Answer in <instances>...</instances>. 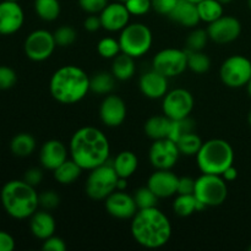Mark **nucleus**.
<instances>
[{
    "label": "nucleus",
    "mask_w": 251,
    "mask_h": 251,
    "mask_svg": "<svg viewBox=\"0 0 251 251\" xmlns=\"http://www.w3.org/2000/svg\"><path fill=\"white\" fill-rule=\"evenodd\" d=\"M78 5L87 14L96 15L102 12L108 5V0H78Z\"/></svg>",
    "instance_id": "43"
},
{
    "label": "nucleus",
    "mask_w": 251,
    "mask_h": 251,
    "mask_svg": "<svg viewBox=\"0 0 251 251\" xmlns=\"http://www.w3.org/2000/svg\"><path fill=\"white\" fill-rule=\"evenodd\" d=\"M189 1H191V2H195V4H198V2L202 1V0H189Z\"/></svg>",
    "instance_id": "55"
},
{
    "label": "nucleus",
    "mask_w": 251,
    "mask_h": 251,
    "mask_svg": "<svg viewBox=\"0 0 251 251\" xmlns=\"http://www.w3.org/2000/svg\"><path fill=\"white\" fill-rule=\"evenodd\" d=\"M220 77L230 88L247 86L251 78V60L239 54L229 56L221 65Z\"/></svg>",
    "instance_id": "9"
},
{
    "label": "nucleus",
    "mask_w": 251,
    "mask_h": 251,
    "mask_svg": "<svg viewBox=\"0 0 251 251\" xmlns=\"http://www.w3.org/2000/svg\"><path fill=\"white\" fill-rule=\"evenodd\" d=\"M152 69L166 77L179 76L188 69L186 50L176 48H166L159 50L152 60Z\"/></svg>",
    "instance_id": "10"
},
{
    "label": "nucleus",
    "mask_w": 251,
    "mask_h": 251,
    "mask_svg": "<svg viewBox=\"0 0 251 251\" xmlns=\"http://www.w3.org/2000/svg\"><path fill=\"white\" fill-rule=\"evenodd\" d=\"M188 54V69H190L195 74H205L210 70L211 60L207 54L200 51H189Z\"/></svg>",
    "instance_id": "34"
},
{
    "label": "nucleus",
    "mask_w": 251,
    "mask_h": 251,
    "mask_svg": "<svg viewBox=\"0 0 251 251\" xmlns=\"http://www.w3.org/2000/svg\"><path fill=\"white\" fill-rule=\"evenodd\" d=\"M196 162L201 173L222 176L223 172L234 163V150L226 140H208L203 142L196 154Z\"/></svg>",
    "instance_id": "5"
},
{
    "label": "nucleus",
    "mask_w": 251,
    "mask_h": 251,
    "mask_svg": "<svg viewBox=\"0 0 251 251\" xmlns=\"http://www.w3.org/2000/svg\"><path fill=\"white\" fill-rule=\"evenodd\" d=\"M124 4L129 10L130 15H135V16L147 14L152 9L151 0H126Z\"/></svg>",
    "instance_id": "41"
},
{
    "label": "nucleus",
    "mask_w": 251,
    "mask_h": 251,
    "mask_svg": "<svg viewBox=\"0 0 251 251\" xmlns=\"http://www.w3.org/2000/svg\"><path fill=\"white\" fill-rule=\"evenodd\" d=\"M118 1H122V2H125V1H126V0H118Z\"/></svg>",
    "instance_id": "58"
},
{
    "label": "nucleus",
    "mask_w": 251,
    "mask_h": 251,
    "mask_svg": "<svg viewBox=\"0 0 251 251\" xmlns=\"http://www.w3.org/2000/svg\"><path fill=\"white\" fill-rule=\"evenodd\" d=\"M25 12L17 1H0V34L10 36L21 29Z\"/></svg>",
    "instance_id": "16"
},
{
    "label": "nucleus",
    "mask_w": 251,
    "mask_h": 251,
    "mask_svg": "<svg viewBox=\"0 0 251 251\" xmlns=\"http://www.w3.org/2000/svg\"><path fill=\"white\" fill-rule=\"evenodd\" d=\"M196 5L201 21L211 24L223 16V4L218 0H202Z\"/></svg>",
    "instance_id": "30"
},
{
    "label": "nucleus",
    "mask_w": 251,
    "mask_h": 251,
    "mask_svg": "<svg viewBox=\"0 0 251 251\" xmlns=\"http://www.w3.org/2000/svg\"><path fill=\"white\" fill-rule=\"evenodd\" d=\"M206 206L202 205L196 199L194 194H186V195H179L176 198L173 202V210L180 217H189L193 213L205 210Z\"/></svg>",
    "instance_id": "27"
},
{
    "label": "nucleus",
    "mask_w": 251,
    "mask_h": 251,
    "mask_svg": "<svg viewBox=\"0 0 251 251\" xmlns=\"http://www.w3.org/2000/svg\"><path fill=\"white\" fill-rule=\"evenodd\" d=\"M54 34L47 29H36L25 39V54L32 61H44L49 59L55 49Z\"/></svg>",
    "instance_id": "11"
},
{
    "label": "nucleus",
    "mask_w": 251,
    "mask_h": 251,
    "mask_svg": "<svg viewBox=\"0 0 251 251\" xmlns=\"http://www.w3.org/2000/svg\"><path fill=\"white\" fill-rule=\"evenodd\" d=\"M178 181L179 178L171 169H156V172L150 176L147 186L158 199H167L176 194Z\"/></svg>",
    "instance_id": "17"
},
{
    "label": "nucleus",
    "mask_w": 251,
    "mask_h": 251,
    "mask_svg": "<svg viewBox=\"0 0 251 251\" xmlns=\"http://www.w3.org/2000/svg\"><path fill=\"white\" fill-rule=\"evenodd\" d=\"M5 1H19V0H5Z\"/></svg>",
    "instance_id": "57"
},
{
    "label": "nucleus",
    "mask_w": 251,
    "mask_h": 251,
    "mask_svg": "<svg viewBox=\"0 0 251 251\" xmlns=\"http://www.w3.org/2000/svg\"><path fill=\"white\" fill-rule=\"evenodd\" d=\"M87 74L76 65H65L51 75L49 92L61 104H75L90 92Z\"/></svg>",
    "instance_id": "3"
},
{
    "label": "nucleus",
    "mask_w": 251,
    "mask_h": 251,
    "mask_svg": "<svg viewBox=\"0 0 251 251\" xmlns=\"http://www.w3.org/2000/svg\"><path fill=\"white\" fill-rule=\"evenodd\" d=\"M210 39L207 33V29L198 28L194 29L190 34H189L188 39H186V49L189 51H200L203 50V48L207 44V41Z\"/></svg>",
    "instance_id": "36"
},
{
    "label": "nucleus",
    "mask_w": 251,
    "mask_h": 251,
    "mask_svg": "<svg viewBox=\"0 0 251 251\" xmlns=\"http://www.w3.org/2000/svg\"><path fill=\"white\" fill-rule=\"evenodd\" d=\"M202 140L198 134H195V131L184 135L176 141L180 154H185V156H196L202 147Z\"/></svg>",
    "instance_id": "33"
},
{
    "label": "nucleus",
    "mask_w": 251,
    "mask_h": 251,
    "mask_svg": "<svg viewBox=\"0 0 251 251\" xmlns=\"http://www.w3.org/2000/svg\"><path fill=\"white\" fill-rule=\"evenodd\" d=\"M38 200L39 206H42L44 210H53L60 203V198L54 190H46L38 194Z\"/></svg>",
    "instance_id": "42"
},
{
    "label": "nucleus",
    "mask_w": 251,
    "mask_h": 251,
    "mask_svg": "<svg viewBox=\"0 0 251 251\" xmlns=\"http://www.w3.org/2000/svg\"><path fill=\"white\" fill-rule=\"evenodd\" d=\"M126 180L127 179H125V178H119V180H118V184H117V190L124 191L127 186Z\"/></svg>",
    "instance_id": "51"
},
{
    "label": "nucleus",
    "mask_w": 251,
    "mask_h": 251,
    "mask_svg": "<svg viewBox=\"0 0 251 251\" xmlns=\"http://www.w3.org/2000/svg\"><path fill=\"white\" fill-rule=\"evenodd\" d=\"M172 119H169L167 115H154V117L149 118L145 123V134L154 140L167 139L169 136V131H171Z\"/></svg>",
    "instance_id": "24"
},
{
    "label": "nucleus",
    "mask_w": 251,
    "mask_h": 251,
    "mask_svg": "<svg viewBox=\"0 0 251 251\" xmlns=\"http://www.w3.org/2000/svg\"><path fill=\"white\" fill-rule=\"evenodd\" d=\"M130 16L129 10L122 1L108 4L100 14L102 27L109 32L122 31L129 25Z\"/></svg>",
    "instance_id": "19"
},
{
    "label": "nucleus",
    "mask_w": 251,
    "mask_h": 251,
    "mask_svg": "<svg viewBox=\"0 0 251 251\" xmlns=\"http://www.w3.org/2000/svg\"><path fill=\"white\" fill-rule=\"evenodd\" d=\"M90 172L85 186L88 198L97 201L105 200L110 194L117 190L119 176L109 159L104 164Z\"/></svg>",
    "instance_id": "7"
},
{
    "label": "nucleus",
    "mask_w": 251,
    "mask_h": 251,
    "mask_svg": "<svg viewBox=\"0 0 251 251\" xmlns=\"http://www.w3.org/2000/svg\"><path fill=\"white\" fill-rule=\"evenodd\" d=\"M195 100L193 95L185 88H176L166 93L162 103L163 114L169 119H183L193 112Z\"/></svg>",
    "instance_id": "12"
},
{
    "label": "nucleus",
    "mask_w": 251,
    "mask_h": 251,
    "mask_svg": "<svg viewBox=\"0 0 251 251\" xmlns=\"http://www.w3.org/2000/svg\"><path fill=\"white\" fill-rule=\"evenodd\" d=\"M180 151L176 141L171 139L154 140L150 147V163L156 169H172L178 162Z\"/></svg>",
    "instance_id": "13"
},
{
    "label": "nucleus",
    "mask_w": 251,
    "mask_h": 251,
    "mask_svg": "<svg viewBox=\"0 0 251 251\" xmlns=\"http://www.w3.org/2000/svg\"><path fill=\"white\" fill-rule=\"evenodd\" d=\"M83 169L74 159H66L63 164L53 171L54 179L61 185H69L77 180Z\"/></svg>",
    "instance_id": "29"
},
{
    "label": "nucleus",
    "mask_w": 251,
    "mask_h": 251,
    "mask_svg": "<svg viewBox=\"0 0 251 251\" xmlns=\"http://www.w3.org/2000/svg\"><path fill=\"white\" fill-rule=\"evenodd\" d=\"M55 228V220L48 211L37 210L29 217V229H31V233L37 239H48L49 237L54 235Z\"/></svg>",
    "instance_id": "22"
},
{
    "label": "nucleus",
    "mask_w": 251,
    "mask_h": 251,
    "mask_svg": "<svg viewBox=\"0 0 251 251\" xmlns=\"http://www.w3.org/2000/svg\"><path fill=\"white\" fill-rule=\"evenodd\" d=\"M135 71H136V65H135V58L132 56L120 53L113 59L112 74L117 80H130L135 75Z\"/></svg>",
    "instance_id": "26"
},
{
    "label": "nucleus",
    "mask_w": 251,
    "mask_h": 251,
    "mask_svg": "<svg viewBox=\"0 0 251 251\" xmlns=\"http://www.w3.org/2000/svg\"><path fill=\"white\" fill-rule=\"evenodd\" d=\"M249 251H251V247H249Z\"/></svg>",
    "instance_id": "59"
},
{
    "label": "nucleus",
    "mask_w": 251,
    "mask_h": 251,
    "mask_svg": "<svg viewBox=\"0 0 251 251\" xmlns=\"http://www.w3.org/2000/svg\"><path fill=\"white\" fill-rule=\"evenodd\" d=\"M100 118L103 124L109 127H117L122 125L126 118L125 102L119 96H107L100 103Z\"/></svg>",
    "instance_id": "18"
},
{
    "label": "nucleus",
    "mask_w": 251,
    "mask_h": 251,
    "mask_svg": "<svg viewBox=\"0 0 251 251\" xmlns=\"http://www.w3.org/2000/svg\"><path fill=\"white\" fill-rule=\"evenodd\" d=\"M207 33L211 41L217 44L234 42L242 33V24L234 16H221L207 26Z\"/></svg>",
    "instance_id": "14"
},
{
    "label": "nucleus",
    "mask_w": 251,
    "mask_h": 251,
    "mask_svg": "<svg viewBox=\"0 0 251 251\" xmlns=\"http://www.w3.org/2000/svg\"><path fill=\"white\" fill-rule=\"evenodd\" d=\"M134 200L136 202L137 208L142 210V208H151L157 207V201L158 198L154 195L153 191L149 188V186H144L135 191Z\"/></svg>",
    "instance_id": "37"
},
{
    "label": "nucleus",
    "mask_w": 251,
    "mask_h": 251,
    "mask_svg": "<svg viewBox=\"0 0 251 251\" xmlns=\"http://www.w3.org/2000/svg\"><path fill=\"white\" fill-rule=\"evenodd\" d=\"M68 159V149L59 140L46 141L39 151V162L48 171H54Z\"/></svg>",
    "instance_id": "21"
},
{
    "label": "nucleus",
    "mask_w": 251,
    "mask_h": 251,
    "mask_svg": "<svg viewBox=\"0 0 251 251\" xmlns=\"http://www.w3.org/2000/svg\"><path fill=\"white\" fill-rule=\"evenodd\" d=\"M195 190V180L190 176H181L178 181V189L176 194L179 195H186V194H194Z\"/></svg>",
    "instance_id": "46"
},
{
    "label": "nucleus",
    "mask_w": 251,
    "mask_h": 251,
    "mask_svg": "<svg viewBox=\"0 0 251 251\" xmlns=\"http://www.w3.org/2000/svg\"><path fill=\"white\" fill-rule=\"evenodd\" d=\"M168 17L184 27H195L201 21L198 5L189 0H179Z\"/></svg>",
    "instance_id": "23"
},
{
    "label": "nucleus",
    "mask_w": 251,
    "mask_h": 251,
    "mask_svg": "<svg viewBox=\"0 0 251 251\" xmlns=\"http://www.w3.org/2000/svg\"><path fill=\"white\" fill-rule=\"evenodd\" d=\"M36 150V140L28 132H20L15 135L10 141V151L16 157H25L31 156Z\"/></svg>",
    "instance_id": "28"
},
{
    "label": "nucleus",
    "mask_w": 251,
    "mask_h": 251,
    "mask_svg": "<svg viewBox=\"0 0 251 251\" xmlns=\"http://www.w3.org/2000/svg\"><path fill=\"white\" fill-rule=\"evenodd\" d=\"M42 249L44 251H65L66 244L61 238L55 237V235H51V237H49L48 239L43 240Z\"/></svg>",
    "instance_id": "45"
},
{
    "label": "nucleus",
    "mask_w": 251,
    "mask_h": 251,
    "mask_svg": "<svg viewBox=\"0 0 251 251\" xmlns=\"http://www.w3.org/2000/svg\"><path fill=\"white\" fill-rule=\"evenodd\" d=\"M115 86V77L113 74L102 73L96 74L90 80V90L97 95H107L113 91Z\"/></svg>",
    "instance_id": "32"
},
{
    "label": "nucleus",
    "mask_w": 251,
    "mask_h": 251,
    "mask_svg": "<svg viewBox=\"0 0 251 251\" xmlns=\"http://www.w3.org/2000/svg\"><path fill=\"white\" fill-rule=\"evenodd\" d=\"M119 178L129 179L139 167V159L131 151H123L112 162Z\"/></svg>",
    "instance_id": "25"
},
{
    "label": "nucleus",
    "mask_w": 251,
    "mask_h": 251,
    "mask_svg": "<svg viewBox=\"0 0 251 251\" xmlns=\"http://www.w3.org/2000/svg\"><path fill=\"white\" fill-rule=\"evenodd\" d=\"M59 0H34V11L43 21H54L60 15Z\"/></svg>",
    "instance_id": "31"
},
{
    "label": "nucleus",
    "mask_w": 251,
    "mask_h": 251,
    "mask_svg": "<svg viewBox=\"0 0 251 251\" xmlns=\"http://www.w3.org/2000/svg\"><path fill=\"white\" fill-rule=\"evenodd\" d=\"M218 1L222 2V4L225 5V4H229V2H230V1H233V0H218Z\"/></svg>",
    "instance_id": "53"
},
{
    "label": "nucleus",
    "mask_w": 251,
    "mask_h": 251,
    "mask_svg": "<svg viewBox=\"0 0 251 251\" xmlns=\"http://www.w3.org/2000/svg\"><path fill=\"white\" fill-rule=\"evenodd\" d=\"M53 34L56 47H69L77 38V33H76L75 29L68 25L60 26Z\"/></svg>",
    "instance_id": "39"
},
{
    "label": "nucleus",
    "mask_w": 251,
    "mask_h": 251,
    "mask_svg": "<svg viewBox=\"0 0 251 251\" xmlns=\"http://www.w3.org/2000/svg\"><path fill=\"white\" fill-rule=\"evenodd\" d=\"M0 201L5 212L15 220H27L39 206L36 188L25 180H10L0 191Z\"/></svg>",
    "instance_id": "4"
},
{
    "label": "nucleus",
    "mask_w": 251,
    "mask_h": 251,
    "mask_svg": "<svg viewBox=\"0 0 251 251\" xmlns=\"http://www.w3.org/2000/svg\"><path fill=\"white\" fill-rule=\"evenodd\" d=\"M139 87L142 95L151 100L163 98L168 92V77L154 69L142 74L139 80Z\"/></svg>",
    "instance_id": "20"
},
{
    "label": "nucleus",
    "mask_w": 251,
    "mask_h": 251,
    "mask_svg": "<svg viewBox=\"0 0 251 251\" xmlns=\"http://www.w3.org/2000/svg\"><path fill=\"white\" fill-rule=\"evenodd\" d=\"M248 120H249V125L251 126V110H250V113H249V117H248Z\"/></svg>",
    "instance_id": "54"
},
{
    "label": "nucleus",
    "mask_w": 251,
    "mask_h": 251,
    "mask_svg": "<svg viewBox=\"0 0 251 251\" xmlns=\"http://www.w3.org/2000/svg\"><path fill=\"white\" fill-rule=\"evenodd\" d=\"M17 82V74L12 68L0 65V91H6L14 87Z\"/></svg>",
    "instance_id": "40"
},
{
    "label": "nucleus",
    "mask_w": 251,
    "mask_h": 251,
    "mask_svg": "<svg viewBox=\"0 0 251 251\" xmlns=\"http://www.w3.org/2000/svg\"><path fill=\"white\" fill-rule=\"evenodd\" d=\"M151 1L152 9H153L157 14L169 16V14L173 11L179 0H151Z\"/></svg>",
    "instance_id": "44"
},
{
    "label": "nucleus",
    "mask_w": 251,
    "mask_h": 251,
    "mask_svg": "<svg viewBox=\"0 0 251 251\" xmlns=\"http://www.w3.org/2000/svg\"><path fill=\"white\" fill-rule=\"evenodd\" d=\"M83 26L88 32H96L102 27V22H100V17L96 16V15H91V16L86 17L83 21Z\"/></svg>",
    "instance_id": "49"
},
{
    "label": "nucleus",
    "mask_w": 251,
    "mask_h": 251,
    "mask_svg": "<svg viewBox=\"0 0 251 251\" xmlns=\"http://www.w3.org/2000/svg\"><path fill=\"white\" fill-rule=\"evenodd\" d=\"M131 220V235L141 247L159 249L171 239L172 225L169 218L157 207L137 210Z\"/></svg>",
    "instance_id": "2"
},
{
    "label": "nucleus",
    "mask_w": 251,
    "mask_h": 251,
    "mask_svg": "<svg viewBox=\"0 0 251 251\" xmlns=\"http://www.w3.org/2000/svg\"><path fill=\"white\" fill-rule=\"evenodd\" d=\"M222 176H223V179H225L226 181H233V180H235V179L238 178V171H237V168H235V167L232 164V166L228 167V168L226 169L225 172H223Z\"/></svg>",
    "instance_id": "50"
},
{
    "label": "nucleus",
    "mask_w": 251,
    "mask_h": 251,
    "mask_svg": "<svg viewBox=\"0 0 251 251\" xmlns=\"http://www.w3.org/2000/svg\"><path fill=\"white\" fill-rule=\"evenodd\" d=\"M71 159L83 171H92L109 159L110 145L104 132L93 126H83L75 131L69 146Z\"/></svg>",
    "instance_id": "1"
},
{
    "label": "nucleus",
    "mask_w": 251,
    "mask_h": 251,
    "mask_svg": "<svg viewBox=\"0 0 251 251\" xmlns=\"http://www.w3.org/2000/svg\"><path fill=\"white\" fill-rule=\"evenodd\" d=\"M42 179H43V172H42L39 168L27 169L24 176V180L26 181V183H28L29 185L34 186V188L41 184Z\"/></svg>",
    "instance_id": "47"
},
{
    "label": "nucleus",
    "mask_w": 251,
    "mask_h": 251,
    "mask_svg": "<svg viewBox=\"0 0 251 251\" xmlns=\"http://www.w3.org/2000/svg\"><path fill=\"white\" fill-rule=\"evenodd\" d=\"M247 91H248V95H249V97L251 98V78L249 82L247 83Z\"/></svg>",
    "instance_id": "52"
},
{
    "label": "nucleus",
    "mask_w": 251,
    "mask_h": 251,
    "mask_svg": "<svg viewBox=\"0 0 251 251\" xmlns=\"http://www.w3.org/2000/svg\"><path fill=\"white\" fill-rule=\"evenodd\" d=\"M195 122H194L190 117L183 118V119L172 120L171 131H169L168 139L176 142L180 137H183L184 135L195 131Z\"/></svg>",
    "instance_id": "35"
},
{
    "label": "nucleus",
    "mask_w": 251,
    "mask_h": 251,
    "mask_svg": "<svg viewBox=\"0 0 251 251\" xmlns=\"http://www.w3.org/2000/svg\"><path fill=\"white\" fill-rule=\"evenodd\" d=\"M119 44L122 53L132 58H140L151 49L153 37L149 26L141 22L129 24L122 29L119 36Z\"/></svg>",
    "instance_id": "6"
},
{
    "label": "nucleus",
    "mask_w": 251,
    "mask_h": 251,
    "mask_svg": "<svg viewBox=\"0 0 251 251\" xmlns=\"http://www.w3.org/2000/svg\"><path fill=\"white\" fill-rule=\"evenodd\" d=\"M97 51L102 58L114 59L118 54L122 53V49H120L119 41L112 37H105L98 42Z\"/></svg>",
    "instance_id": "38"
},
{
    "label": "nucleus",
    "mask_w": 251,
    "mask_h": 251,
    "mask_svg": "<svg viewBox=\"0 0 251 251\" xmlns=\"http://www.w3.org/2000/svg\"><path fill=\"white\" fill-rule=\"evenodd\" d=\"M194 195L206 207L221 206L228 196L227 183L222 176L202 173L195 180Z\"/></svg>",
    "instance_id": "8"
},
{
    "label": "nucleus",
    "mask_w": 251,
    "mask_h": 251,
    "mask_svg": "<svg viewBox=\"0 0 251 251\" xmlns=\"http://www.w3.org/2000/svg\"><path fill=\"white\" fill-rule=\"evenodd\" d=\"M248 6H249V9L251 10V0H248Z\"/></svg>",
    "instance_id": "56"
},
{
    "label": "nucleus",
    "mask_w": 251,
    "mask_h": 251,
    "mask_svg": "<svg viewBox=\"0 0 251 251\" xmlns=\"http://www.w3.org/2000/svg\"><path fill=\"white\" fill-rule=\"evenodd\" d=\"M105 210L112 217L118 220H129L137 212V205L134 196L124 193L122 190H115L105 199Z\"/></svg>",
    "instance_id": "15"
},
{
    "label": "nucleus",
    "mask_w": 251,
    "mask_h": 251,
    "mask_svg": "<svg viewBox=\"0 0 251 251\" xmlns=\"http://www.w3.org/2000/svg\"><path fill=\"white\" fill-rule=\"evenodd\" d=\"M15 249V239L10 233L0 230V251H12Z\"/></svg>",
    "instance_id": "48"
}]
</instances>
